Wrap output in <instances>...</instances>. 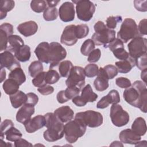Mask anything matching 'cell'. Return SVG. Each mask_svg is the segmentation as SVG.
<instances>
[{
	"mask_svg": "<svg viewBox=\"0 0 147 147\" xmlns=\"http://www.w3.org/2000/svg\"><path fill=\"white\" fill-rule=\"evenodd\" d=\"M78 41L76 34V25H69L65 26L60 37L61 44L67 46H72Z\"/></svg>",
	"mask_w": 147,
	"mask_h": 147,
	"instance_id": "13",
	"label": "cell"
},
{
	"mask_svg": "<svg viewBox=\"0 0 147 147\" xmlns=\"http://www.w3.org/2000/svg\"><path fill=\"white\" fill-rule=\"evenodd\" d=\"M34 106L28 103L24 104L17 113V121L24 125L31 119V117L34 113Z\"/></svg>",
	"mask_w": 147,
	"mask_h": 147,
	"instance_id": "17",
	"label": "cell"
},
{
	"mask_svg": "<svg viewBox=\"0 0 147 147\" xmlns=\"http://www.w3.org/2000/svg\"><path fill=\"white\" fill-rule=\"evenodd\" d=\"M58 10L56 7H47L44 11L43 18L47 21H52L57 19Z\"/></svg>",
	"mask_w": 147,
	"mask_h": 147,
	"instance_id": "39",
	"label": "cell"
},
{
	"mask_svg": "<svg viewBox=\"0 0 147 147\" xmlns=\"http://www.w3.org/2000/svg\"><path fill=\"white\" fill-rule=\"evenodd\" d=\"M9 36L3 30H0V40H1V51H6L8 47V37Z\"/></svg>",
	"mask_w": 147,
	"mask_h": 147,
	"instance_id": "50",
	"label": "cell"
},
{
	"mask_svg": "<svg viewBox=\"0 0 147 147\" xmlns=\"http://www.w3.org/2000/svg\"><path fill=\"white\" fill-rule=\"evenodd\" d=\"M19 84L14 79L9 78L4 81L2 87L5 92L9 95H13L19 90Z\"/></svg>",
	"mask_w": 147,
	"mask_h": 147,
	"instance_id": "29",
	"label": "cell"
},
{
	"mask_svg": "<svg viewBox=\"0 0 147 147\" xmlns=\"http://www.w3.org/2000/svg\"><path fill=\"white\" fill-rule=\"evenodd\" d=\"M27 96V100L26 103L30 104L33 106L37 105L38 101V96L33 92H29L26 94Z\"/></svg>",
	"mask_w": 147,
	"mask_h": 147,
	"instance_id": "54",
	"label": "cell"
},
{
	"mask_svg": "<svg viewBox=\"0 0 147 147\" xmlns=\"http://www.w3.org/2000/svg\"><path fill=\"white\" fill-rule=\"evenodd\" d=\"M120 102L119 94L117 90H111L108 94L102 97L97 103L96 107L98 109H105L110 104H117Z\"/></svg>",
	"mask_w": 147,
	"mask_h": 147,
	"instance_id": "16",
	"label": "cell"
},
{
	"mask_svg": "<svg viewBox=\"0 0 147 147\" xmlns=\"http://www.w3.org/2000/svg\"><path fill=\"white\" fill-rule=\"evenodd\" d=\"M122 18L121 16H109L106 19V26L110 29H115L117 27V24L122 22Z\"/></svg>",
	"mask_w": 147,
	"mask_h": 147,
	"instance_id": "42",
	"label": "cell"
},
{
	"mask_svg": "<svg viewBox=\"0 0 147 147\" xmlns=\"http://www.w3.org/2000/svg\"><path fill=\"white\" fill-rule=\"evenodd\" d=\"M14 55L18 61L26 62L29 60L31 56L30 48L27 45H24L18 49L14 53Z\"/></svg>",
	"mask_w": 147,
	"mask_h": 147,
	"instance_id": "27",
	"label": "cell"
},
{
	"mask_svg": "<svg viewBox=\"0 0 147 147\" xmlns=\"http://www.w3.org/2000/svg\"><path fill=\"white\" fill-rule=\"evenodd\" d=\"M8 51L14 53L21 47L24 45V40L18 35H11L8 37Z\"/></svg>",
	"mask_w": 147,
	"mask_h": 147,
	"instance_id": "28",
	"label": "cell"
},
{
	"mask_svg": "<svg viewBox=\"0 0 147 147\" xmlns=\"http://www.w3.org/2000/svg\"><path fill=\"white\" fill-rule=\"evenodd\" d=\"M0 30H3L9 36L13 35V26L9 23H3L0 25Z\"/></svg>",
	"mask_w": 147,
	"mask_h": 147,
	"instance_id": "55",
	"label": "cell"
},
{
	"mask_svg": "<svg viewBox=\"0 0 147 147\" xmlns=\"http://www.w3.org/2000/svg\"><path fill=\"white\" fill-rule=\"evenodd\" d=\"M38 91L43 95H48L51 94L54 91V88L49 84H45L41 87L37 88Z\"/></svg>",
	"mask_w": 147,
	"mask_h": 147,
	"instance_id": "52",
	"label": "cell"
},
{
	"mask_svg": "<svg viewBox=\"0 0 147 147\" xmlns=\"http://www.w3.org/2000/svg\"><path fill=\"white\" fill-rule=\"evenodd\" d=\"M80 90L75 87H68L65 90L64 93L66 98L69 100L79 95Z\"/></svg>",
	"mask_w": 147,
	"mask_h": 147,
	"instance_id": "45",
	"label": "cell"
},
{
	"mask_svg": "<svg viewBox=\"0 0 147 147\" xmlns=\"http://www.w3.org/2000/svg\"><path fill=\"white\" fill-rule=\"evenodd\" d=\"M10 100L13 107L17 109L26 103L27 96L24 92L18 90L15 94L10 95Z\"/></svg>",
	"mask_w": 147,
	"mask_h": 147,
	"instance_id": "23",
	"label": "cell"
},
{
	"mask_svg": "<svg viewBox=\"0 0 147 147\" xmlns=\"http://www.w3.org/2000/svg\"><path fill=\"white\" fill-rule=\"evenodd\" d=\"M94 49H95V43L92 40L87 39L81 46L80 52L84 56H88Z\"/></svg>",
	"mask_w": 147,
	"mask_h": 147,
	"instance_id": "38",
	"label": "cell"
},
{
	"mask_svg": "<svg viewBox=\"0 0 147 147\" xmlns=\"http://www.w3.org/2000/svg\"><path fill=\"white\" fill-rule=\"evenodd\" d=\"M6 78V71L4 68L1 67V82L2 83Z\"/></svg>",
	"mask_w": 147,
	"mask_h": 147,
	"instance_id": "62",
	"label": "cell"
},
{
	"mask_svg": "<svg viewBox=\"0 0 147 147\" xmlns=\"http://www.w3.org/2000/svg\"><path fill=\"white\" fill-rule=\"evenodd\" d=\"M49 48L50 44L48 42H42L37 46L34 53L39 61L49 64Z\"/></svg>",
	"mask_w": 147,
	"mask_h": 147,
	"instance_id": "18",
	"label": "cell"
},
{
	"mask_svg": "<svg viewBox=\"0 0 147 147\" xmlns=\"http://www.w3.org/2000/svg\"><path fill=\"white\" fill-rule=\"evenodd\" d=\"M146 73H147V69L142 70L141 74V78L143 82L146 84Z\"/></svg>",
	"mask_w": 147,
	"mask_h": 147,
	"instance_id": "61",
	"label": "cell"
},
{
	"mask_svg": "<svg viewBox=\"0 0 147 147\" xmlns=\"http://www.w3.org/2000/svg\"><path fill=\"white\" fill-rule=\"evenodd\" d=\"M131 129L140 136L145 135L147 129L145 120L141 117L137 118L133 122Z\"/></svg>",
	"mask_w": 147,
	"mask_h": 147,
	"instance_id": "26",
	"label": "cell"
},
{
	"mask_svg": "<svg viewBox=\"0 0 147 147\" xmlns=\"http://www.w3.org/2000/svg\"><path fill=\"white\" fill-rule=\"evenodd\" d=\"M12 126H14V123L10 119H5L1 123L0 127L1 140H3V138L5 137V132Z\"/></svg>",
	"mask_w": 147,
	"mask_h": 147,
	"instance_id": "47",
	"label": "cell"
},
{
	"mask_svg": "<svg viewBox=\"0 0 147 147\" xmlns=\"http://www.w3.org/2000/svg\"><path fill=\"white\" fill-rule=\"evenodd\" d=\"M43 69L44 68L42 62L39 60L32 62L28 67L29 74L32 78H34L36 75L43 72Z\"/></svg>",
	"mask_w": 147,
	"mask_h": 147,
	"instance_id": "32",
	"label": "cell"
},
{
	"mask_svg": "<svg viewBox=\"0 0 147 147\" xmlns=\"http://www.w3.org/2000/svg\"><path fill=\"white\" fill-rule=\"evenodd\" d=\"M49 48V69L57 66L67 56L65 49L59 42H52Z\"/></svg>",
	"mask_w": 147,
	"mask_h": 147,
	"instance_id": "11",
	"label": "cell"
},
{
	"mask_svg": "<svg viewBox=\"0 0 147 147\" xmlns=\"http://www.w3.org/2000/svg\"><path fill=\"white\" fill-rule=\"evenodd\" d=\"M15 6V2L12 0H2L0 2L1 20L3 19L7 16V13L11 11Z\"/></svg>",
	"mask_w": 147,
	"mask_h": 147,
	"instance_id": "31",
	"label": "cell"
},
{
	"mask_svg": "<svg viewBox=\"0 0 147 147\" xmlns=\"http://www.w3.org/2000/svg\"><path fill=\"white\" fill-rule=\"evenodd\" d=\"M94 86L96 90L103 91L109 87V80L102 76L97 75V78L94 82Z\"/></svg>",
	"mask_w": 147,
	"mask_h": 147,
	"instance_id": "33",
	"label": "cell"
},
{
	"mask_svg": "<svg viewBox=\"0 0 147 147\" xmlns=\"http://www.w3.org/2000/svg\"><path fill=\"white\" fill-rule=\"evenodd\" d=\"M76 4V12L78 18L83 21H89L95 11V6L93 2L88 0L74 1Z\"/></svg>",
	"mask_w": 147,
	"mask_h": 147,
	"instance_id": "6",
	"label": "cell"
},
{
	"mask_svg": "<svg viewBox=\"0 0 147 147\" xmlns=\"http://www.w3.org/2000/svg\"><path fill=\"white\" fill-rule=\"evenodd\" d=\"M9 78L14 79L20 86L22 84L26 81V76L21 67L16 68L11 71L9 74Z\"/></svg>",
	"mask_w": 147,
	"mask_h": 147,
	"instance_id": "30",
	"label": "cell"
},
{
	"mask_svg": "<svg viewBox=\"0 0 147 147\" xmlns=\"http://www.w3.org/2000/svg\"><path fill=\"white\" fill-rule=\"evenodd\" d=\"M101 56V51L99 48L94 49L89 55L87 60L90 63H96L98 61Z\"/></svg>",
	"mask_w": 147,
	"mask_h": 147,
	"instance_id": "48",
	"label": "cell"
},
{
	"mask_svg": "<svg viewBox=\"0 0 147 147\" xmlns=\"http://www.w3.org/2000/svg\"><path fill=\"white\" fill-rule=\"evenodd\" d=\"M6 139L11 142H15L17 140L21 138L22 136L21 132L17 128L12 126L8 129L5 133Z\"/></svg>",
	"mask_w": 147,
	"mask_h": 147,
	"instance_id": "34",
	"label": "cell"
},
{
	"mask_svg": "<svg viewBox=\"0 0 147 147\" xmlns=\"http://www.w3.org/2000/svg\"><path fill=\"white\" fill-rule=\"evenodd\" d=\"M47 129L44 132L43 137L48 142H55L61 139L64 135V125L54 114L48 113L44 115Z\"/></svg>",
	"mask_w": 147,
	"mask_h": 147,
	"instance_id": "2",
	"label": "cell"
},
{
	"mask_svg": "<svg viewBox=\"0 0 147 147\" xmlns=\"http://www.w3.org/2000/svg\"><path fill=\"white\" fill-rule=\"evenodd\" d=\"M14 146L16 147H20V146H32L33 145L22 138L17 140L14 142Z\"/></svg>",
	"mask_w": 147,
	"mask_h": 147,
	"instance_id": "57",
	"label": "cell"
},
{
	"mask_svg": "<svg viewBox=\"0 0 147 147\" xmlns=\"http://www.w3.org/2000/svg\"><path fill=\"white\" fill-rule=\"evenodd\" d=\"M80 96L86 103L87 102H94L98 98V95L93 91L90 84H87L83 88Z\"/></svg>",
	"mask_w": 147,
	"mask_h": 147,
	"instance_id": "25",
	"label": "cell"
},
{
	"mask_svg": "<svg viewBox=\"0 0 147 147\" xmlns=\"http://www.w3.org/2000/svg\"><path fill=\"white\" fill-rule=\"evenodd\" d=\"M135 65L136 60L130 56L127 59L115 62V67H117L118 72L122 74H127L129 72Z\"/></svg>",
	"mask_w": 147,
	"mask_h": 147,
	"instance_id": "22",
	"label": "cell"
},
{
	"mask_svg": "<svg viewBox=\"0 0 147 147\" xmlns=\"http://www.w3.org/2000/svg\"><path fill=\"white\" fill-rule=\"evenodd\" d=\"M89 33V28L86 24L76 25V34L78 39H81L87 36Z\"/></svg>",
	"mask_w": 147,
	"mask_h": 147,
	"instance_id": "41",
	"label": "cell"
},
{
	"mask_svg": "<svg viewBox=\"0 0 147 147\" xmlns=\"http://www.w3.org/2000/svg\"><path fill=\"white\" fill-rule=\"evenodd\" d=\"M146 19H143L140 21L139 22L138 26H137L138 33L140 36H144L146 35L147 32H146Z\"/></svg>",
	"mask_w": 147,
	"mask_h": 147,
	"instance_id": "56",
	"label": "cell"
},
{
	"mask_svg": "<svg viewBox=\"0 0 147 147\" xmlns=\"http://www.w3.org/2000/svg\"><path fill=\"white\" fill-rule=\"evenodd\" d=\"M47 3L44 0H33L30 2V7L32 10L37 13L44 11L47 8Z\"/></svg>",
	"mask_w": 147,
	"mask_h": 147,
	"instance_id": "37",
	"label": "cell"
},
{
	"mask_svg": "<svg viewBox=\"0 0 147 147\" xmlns=\"http://www.w3.org/2000/svg\"><path fill=\"white\" fill-rule=\"evenodd\" d=\"M119 138L122 143L135 145L141 140V136L134 133L130 129L122 130L119 135Z\"/></svg>",
	"mask_w": 147,
	"mask_h": 147,
	"instance_id": "19",
	"label": "cell"
},
{
	"mask_svg": "<svg viewBox=\"0 0 147 147\" xmlns=\"http://www.w3.org/2000/svg\"><path fill=\"white\" fill-rule=\"evenodd\" d=\"M146 3H147V1L146 0L145 1L136 0L134 1V7L138 11H140L141 12H145L147 11Z\"/></svg>",
	"mask_w": 147,
	"mask_h": 147,
	"instance_id": "51",
	"label": "cell"
},
{
	"mask_svg": "<svg viewBox=\"0 0 147 147\" xmlns=\"http://www.w3.org/2000/svg\"><path fill=\"white\" fill-rule=\"evenodd\" d=\"M121 47H124L123 43L121 40H119L118 38H115L112 42L109 43L107 45V48H109L111 52Z\"/></svg>",
	"mask_w": 147,
	"mask_h": 147,
	"instance_id": "53",
	"label": "cell"
},
{
	"mask_svg": "<svg viewBox=\"0 0 147 147\" xmlns=\"http://www.w3.org/2000/svg\"><path fill=\"white\" fill-rule=\"evenodd\" d=\"M46 72H42L36 75L32 80L33 84L36 87H41L47 84L45 80V76Z\"/></svg>",
	"mask_w": 147,
	"mask_h": 147,
	"instance_id": "43",
	"label": "cell"
},
{
	"mask_svg": "<svg viewBox=\"0 0 147 147\" xmlns=\"http://www.w3.org/2000/svg\"><path fill=\"white\" fill-rule=\"evenodd\" d=\"M57 98V100L59 103H64L65 102H67L68 99L66 98L64 93V90H61L60 91L56 96Z\"/></svg>",
	"mask_w": 147,
	"mask_h": 147,
	"instance_id": "58",
	"label": "cell"
},
{
	"mask_svg": "<svg viewBox=\"0 0 147 147\" xmlns=\"http://www.w3.org/2000/svg\"><path fill=\"white\" fill-rule=\"evenodd\" d=\"M118 71L117 67L111 64H108L104 67H100L97 75L102 76L108 80L112 79L118 75Z\"/></svg>",
	"mask_w": 147,
	"mask_h": 147,
	"instance_id": "24",
	"label": "cell"
},
{
	"mask_svg": "<svg viewBox=\"0 0 147 147\" xmlns=\"http://www.w3.org/2000/svg\"><path fill=\"white\" fill-rule=\"evenodd\" d=\"M115 83L117 86L121 88H127L131 86L130 80L124 77H119L116 79Z\"/></svg>",
	"mask_w": 147,
	"mask_h": 147,
	"instance_id": "49",
	"label": "cell"
},
{
	"mask_svg": "<svg viewBox=\"0 0 147 147\" xmlns=\"http://www.w3.org/2000/svg\"><path fill=\"white\" fill-rule=\"evenodd\" d=\"M114 56L118 59L120 60H123L127 59L130 56L129 53L124 49V47L118 48L113 52Z\"/></svg>",
	"mask_w": 147,
	"mask_h": 147,
	"instance_id": "44",
	"label": "cell"
},
{
	"mask_svg": "<svg viewBox=\"0 0 147 147\" xmlns=\"http://www.w3.org/2000/svg\"><path fill=\"white\" fill-rule=\"evenodd\" d=\"M110 117L113 124L117 127L126 125L130 119L128 113L124 110L122 107L118 104H113L111 106Z\"/></svg>",
	"mask_w": 147,
	"mask_h": 147,
	"instance_id": "10",
	"label": "cell"
},
{
	"mask_svg": "<svg viewBox=\"0 0 147 147\" xmlns=\"http://www.w3.org/2000/svg\"><path fill=\"white\" fill-rule=\"evenodd\" d=\"M123 97L131 106L140 109L144 113L147 112V89L143 82L135 81L132 87H130L123 91Z\"/></svg>",
	"mask_w": 147,
	"mask_h": 147,
	"instance_id": "1",
	"label": "cell"
},
{
	"mask_svg": "<svg viewBox=\"0 0 147 147\" xmlns=\"http://www.w3.org/2000/svg\"><path fill=\"white\" fill-rule=\"evenodd\" d=\"M75 119L81 121L90 127H99L102 125L103 121V118L101 113L93 110L77 113L75 116Z\"/></svg>",
	"mask_w": 147,
	"mask_h": 147,
	"instance_id": "7",
	"label": "cell"
},
{
	"mask_svg": "<svg viewBox=\"0 0 147 147\" xmlns=\"http://www.w3.org/2000/svg\"><path fill=\"white\" fill-rule=\"evenodd\" d=\"M48 7H55L60 2V1H46Z\"/></svg>",
	"mask_w": 147,
	"mask_h": 147,
	"instance_id": "60",
	"label": "cell"
},
{
	"mask_svg": "<svg viewBox=\"0 0 147 147\" xmlns=\"http://www.w3.org/2000/svg\"><path fill=\"white\" fill-rule=\"evenodd\" d=\"M46 119L44 115H38L29 120L24 124L26 131L33 133L45 126Z\"/></svg>",
	"mask_w": 147,
	"mask_h": 147,
	"instance_id": "15",
	"label": "cell"
},
{
	"mask_svg": "<svg viewBox=\"0 0 147 147\" xmlns=\"http://www.w3.org/2000/svg\"><path fill=\"white\" fill-rule=\"evenodd\" d=\"M38 30V25L34 21H29L20 24L17 26V30L25 37L34 35Z\"/></svg>",
	"mask_w": 147,
	"mask_h": 147,
	"instance_id": "20",
	"label": "cell"
},
{
	"mask_svg": "<svg viewBox=\"0 0 147 147\" xmlns=\"http://www.w3.org/2000/svg\"><path fill=\"white\" fill-rule=\"evenodd\" d=\"M147 53H145L138 58L136 60V65L137 68L142 71L145 69H147Z\"/></svg>",
	"mask_w": 147,
	"mask_h": 147,
	"instance_id": "46",
	"label": "cell"
},
{
	"mask_svg": "<svg viewBox=\"0 0 147 147\" xmlns=\"http://www.w3.org/2000/svg\"><path fill=\"white\" fill-rule=\"evenodd\" d=\"M137 36H141L138 33L136 21L130 18H126L121 24L120 30L117 33V38L123 43H126L130 40Z\"/></svg>",
	"mask_w": 147,
	"mask_h": 147,
	"instance_id": "5",
	"label": "cell"
},
{
	"mask_svg": "<svg viewBox=\"0 0 147 147\" xmlns=\"http://www.w3.org/2000/svg\"><path fill=\"white\" fill-rule=\"evenodd\" d=\"M60 78V75L55 69H51L45 73V80L48 84H53L57 83Z\"/></svg>",
	"mask_w": 147,
	"mask_h": 147,
	"instance_id": "36",
	"label": "cell"
},
{
	"mask_svg": "<svg viewBox=\"0 0 147 147\" xmlns=\"http://www.w3.org/2000/svg\"><path fill=\"white\" fill-rule=\"evenodd\" d=\"M73 64L71 61L64 60L60 63L59 66V74L61 77H67L73 67Z\"/></svg>",
	"mask_w": 147,
	"mask_h": 147,
	"instance_id": "35",
	"label": "cell"
},
{
	"mask_svg": "<svg viewBox=\"0 0 147 147\" xmlns=\"http://www.w3.org/2000/svg\"><path fill=\"white\" fill-rule=\"evenodd\" d=\"M110 146H123V145L122 144V142H121L119 141H113L110 144Z\"/></svg>",
	"mask_w": 147,
	"mask_h": 147,
	"instance_id": "63",
	"label": "cell"
},
{
	"mask_svg": "<svg viewBox=\"0 0 147 147\" xmlns=\"http://www.w3.org/2000/svg\"><path fill=\"white\" fill-rule=\"evenodd\" d=\"M54 114L62 122L65 123L73 119L74 112L69 106H63L55 110Z\"/></svg>",
	"mask_w": 147,
	"mask_h": 147,
	"instance_id": "21",
	"label": "cell"
},
{
	"mask_svg": "<svg viewBox=\"0 0 147 147\" xmlns=\"http://www.w3.org/2000/svg\"><path fill=\"white\" fill-rule=\"evenodd\" d=\"M85 77L84 68L80 66H74L65 80V84L67 87H75L81 90L85 85Z\"/></svg>",
	"mask_w": 147,
	"mask_h": 147,
	"instance_id": "9",
	"label": "cell"
},
{
	"mask_svg": "<svg viewBox=\"0 0 147 147\" xmlns=\"http://www.w3.org/2000/svg\"><path fill=\"white\" fill-rule=\"evenodd\" d=\"M0 64L1 68H6L10 71L21 67L19 61L17 60L12 52L6 50L0 54Z\"/></svg>",
	"mask_w": 147,
	"mask_h": 147,
	"instance_id": "12",
	"label": "cell"
},
{
	"mask_svg": "<svg viewBox=\"0 0 147 147\" xmlns=\"http://www.w3.org/2000/svg\"><path fill=\"white\" fill-rule=\"evenodd\" d=\"M75 7L71 2H65L60 6L59 15L60 20L65 22H70L75 18Z\"/></svg>",
	"mask_w": 147,
	"mask_h": 147,
	"instance_id": "14",
	"label": "cell"
},
{
	"mask_svg": "<svg viewBox=\"0 0 147 147\" xmlns=\"http://www.w3.org/2000/svg\"><path fill=\"white\" fill-rule=\"evenodd\" d=\"M84 71L86 76L88 78H93L98 75L99 67L95 64L90 63L84 67Z\"/></svg>",
	"mask_w": 147,
	"mask_h": 147,
	"instance_id": "40",
	"label": "cell"
},
{
	"mask_svg": "<svg viewBox=\"0 0 147 147\" xmlns=\"http://www.w3.org/2000/svg\"><path fill=\"white\" fill-rule=\"evenodd\" d=\"M86 129L87 126L81 121L78 119L71 120L64 125V132L65 140L69 143L73 144L84 134Z\"/></svg>",
	"mask_w": 147,
	"mask_h": 147,
	"instance_id": "4",
	"label": "cell"
},
{
	"mask_svg": "<svg viewBox=\"0 0 147 147\" xmlns=\"http://www.w3.org/2000/svg\"><path fill=\"white\" fill-rule=\"evenodd\" d=\"M72 102L78 107H82L85 106L87 103H86L80 98V96L77 95L76 96L74 97L72 99Z\"/></svg>",
	"mask_w": 147,
	"mask_h": 147,
	"instance_id": "59",
	"label": "cell"
},
{
	"mask_svg": "<svg viewBox=\"0 0 147 147\" xmlns=\"http://www.w3.org/2000/svg\"><path fill=\"white\" fill-rule=\"evenodd\" d=\"M95 32L91 37V40L96 45H103L107 48L109 43L115 38V31L107 28L106 25L101 21H98L94 26Z\"/></svg>",
	"mask_w": 147,
	"mask_h": 147,
	"instance_id": "3",
	"label": "cell"
},
{
	"mask_svg": "<svg viewBox=\"0 0 147 147\" xmlns=\"http://www.w3.org/2000/svg\"><path fill=\"white\" fill-rule=\"evenodd\" d=\"M147 40L142 36H137L129 42L127 48L129 56L136 59L138 57L146 53Z\"/></svg>",
	"mask_w": 147,
	"mask_h": 147,
	"instance_id": "8",
	"label": "cell"
}]
</instances>
